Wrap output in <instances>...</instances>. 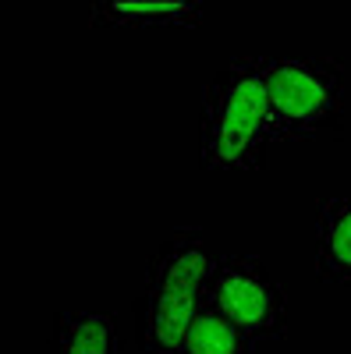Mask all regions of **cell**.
<instances>
[{"label": "cell", "mask_w": 351, "mask_h": 354, "mask_svg": "<svg viewBox=\"0 0 351 354\" xmlns=\"http://www.w3.org/2000/svg\"><path fill=\"white\" fill-rule=\"evenodd\" d=\"M267 53H242L220 64L199 110V160L210 174H255L270 153Z\"/></svg>", "instance_id": "1"}, {"label": "cell", "mask_w": 351, "mask_h": 354, "mask_svg": "<svg viewBox=\"0 0 351 354\" xmlns=\"http://www.w3.org/2000/svg\"><path fill=\"white\" fill-rule=\"evenodd\" d=\"M206 301L259 347L287 337V290L259 255L217 252Z\"/></svg>", "instance_id": "4"}, {"label": "cell", "mask_w": 351, "mask_h": 354, "mask_svg": "<svg viewBox=\"0 0 351 354\" xmlns=\"http://www.w3.org/2000/svg\"><path fill=\"white\" fill-rule=\"evenodd\" d=\"M270 142H323L344 135L348 78L330 53L267 57Z\"/></svg>", "instance_id": "3"}, {"label": "cell", "mask_w": 351, "mask_h": 354, "mask_svg": "<svg viewBox=\"0 0 351 354\" xmlns=\"http://www.w3.org/2000/svg\"><path fill=\"white\" fill-rule=\"evenodd\" d=\"M43 354H121V333L107 312L57 308Z\"/></svg>", "instance_id": "6"}, {"label": "cell", "mask_w": 351, "mask_h": 354, "mask_svg": "<svg viewBox=\"0 0 351 354\" xmlns=\"http://www.w3.org/2000/svg\"><path fill=\"white\" fill-rule=\"evenodd\" d=\"M206 18V4L199 0H103L93 4L96 28H153V25H181L195 28Z\"/></svg>", "instance_id": "7"}, {"label": "cell", "mask_w": 351, "mask_h": 354, "mask_svg": "<svg viewBox=\"0 0 351 354\" xmlns=\"http://www.w3.org/2000/svg\"><path fill=\"white\" fill-rule=\"evenodd\" d=\"M178 354H259V344H252L234 322H227L206 298L192 315L188 330L181 337Z\"/></svg>", "instance_id": "8"}, {"label": "cell", "mask_w": 351, "mask_h": 354, "mask_svg": "<svg viewBox=\"0 0 351 354\" xmlns=\"http://www.w3.org/2000/svg\"><path fill=\"white\" fill-rule=\"evenodd\" d=\"M213 259L217 252L199 227L174 230L153 248L132 308L138 354H178L192 315L206 298Z\"/></svg>", "instance_id": "2"}, {"label": "cell", "mask_w": 351, "mask_h": 354, "mask_svg": "<svg viewBox=\"0 0 351 354\" xmlns=\"http://www.w3.org/2000/svg\"><path fill=\"white\" fill-rule=\"evenodd\" d=\"M316 277L330 287H351V192L316 205Z\"/></svg>", "instance_id": "5"}]
</instances>
